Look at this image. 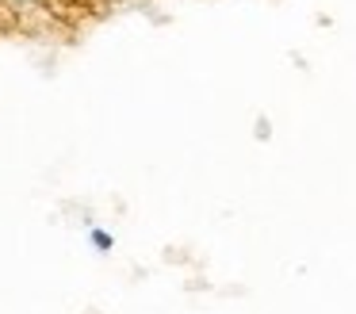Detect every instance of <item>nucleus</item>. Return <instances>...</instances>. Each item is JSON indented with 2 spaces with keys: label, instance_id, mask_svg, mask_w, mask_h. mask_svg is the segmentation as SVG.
<instances>
[{
  "label": "nucleus",
  "instance_id": "f03ea898",
  "mask_svg": "<svg viewBox=\"0 0 356 314\" xmlns=\"http://www.w3.org/2000/svg\"><path fill=\"white\" fill-rule=\"evenodd\" d=\"M12 4H19V8H42L47 0H12Z\"/></svg>",
  "mask_w": 356,
  "mask_h": 314
},
{
  "label": "nucleus",
  "instance_id": "f257e3e1",
  "mask_svg": "<svg viewBox=\"0 0 356 314\" xmlns=\"http://www.w3.org/2000/svg\"><path fill=\"white\" fill-rule=\"evenodd\" d=\"M88 242H92L100 253H111V249H115V237H111L108 230H100V226H92V230H88Z\"/></svg>",
  "mask_w": 356,
  "mask_h": 314
}]
</instances>
